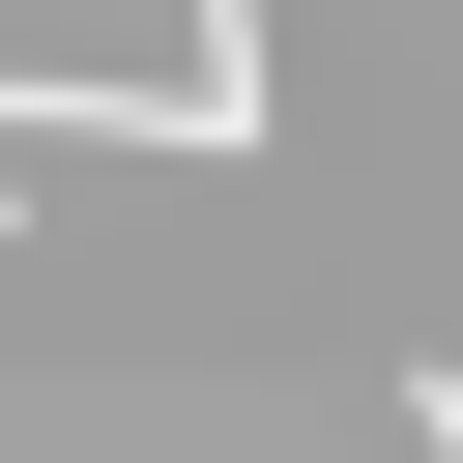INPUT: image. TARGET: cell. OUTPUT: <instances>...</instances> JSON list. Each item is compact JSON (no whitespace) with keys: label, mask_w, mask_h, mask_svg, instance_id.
<instances>
[{"label":"cell","mask_w":463,"mask_h":463,"mask_svg":"<svg viewBox=\"0 0 463 463\" xmlns=\"http://www.w3.org/2000/svg\"><path fill=\"white\" fill-rule=\"evenodd\" d=\"M405 434H434V463H463V376H405Z\"/></svg>","instance_id":"1"}]
</instances>
